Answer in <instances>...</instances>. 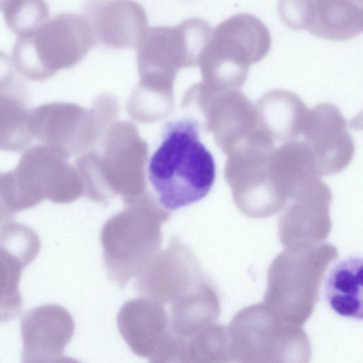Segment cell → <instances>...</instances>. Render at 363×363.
<instances>
[{"instance_id": "1", "label": "cell", "mask_w": 363, "mask_h": 363, "mask_svg": "<svg viewBox=\"0 0 363 363\" xmlns=\"http://www.w3.org/2000/svg\"><path fill=\"white\" fill-rule=\"evenodd\" d=\"M200 129L194 118L168 122L150 158L149 180L166 209L177 210L201 200L214 184V158L200 140Z\"/></svg>"}, {"instance_id": "2", "label": "cell", "mask_w": 363, "mask_h": 363, "mask_svg": "<svg viewBox=\"0 0 363 363\" xmlns=\"http://www.w3.org/2000/svg\"><path fill=\"white\" fill-rule=\"evenodd\" d=\"M287 247L270 266L263 303L284 321L301 326L314 310L323 276L337 252L328 244Z\"/></svg>"}, {"instance_id": "3", "label": "cell", "mask_w": 363, "mask_h": 363, "mask_svg": "<svg viewBox=\"0 0 363 363\" xmlns=\"http://www.w3.org/2000/svg\"><path fill=\"white\" fill-rule=\"evenodd\" d=\"M269 31L258 17L234 14L214 29L199 60L203 82L213 90L239 89L249 67L268 53Z\"/></svg>"}, {"instance_id": "4", "label": "cell", "mask_w": 363, "mask_h": 363, "mask_svg": "<svg viewBox=\"0 0 363 363\" xmlns=\"http://www.w3.org/2000/svg\"><path fill=\"white\" fill-rule=\"evenodd\" d=\"M228 328L235 363H310L311 346L301 326L287 323L263 303L243 308Z\"/></svg>"}, {"instance_id": "5", "label": "cell", "mask_w": 363, "mask_h": 363, "mask_svg": "<svg viewBox=\"0 0 363 363\" xmlns=\"http://www.w3.org/2000/svg\"><path fill=\"white\" fill-rule=\"evenodd\" d=\"M94 43L85 16L62 12L30 35L18 38L12 50V61L24 78L42 82L59 70L77 65Z\"/></svg>"}, {"instance_id": "6", "label": "cell", "mask_w": 363, "mask_h": 363, "mask_svg": "<svg viewBox=\"0 0 363 363\" xmlns=\"http://www.w3.org/2000/svg\"><path fill=\"white\" fill-rule=\"evenodd\" d=\"M118 111L116 99L107 94L89 110L74 103H46L28 110V128L33 139L67 160L99 143Z\"/></svg>"}, {"instance_id": "7", "label": "cell", "mask_w": 363, "mask_h": 363, "mask_svg": "<svg viewBox=\"0 0 363 363\" xmlns=\"http://www.w3.org/2000/svg\"><path fill=\"white\" fill-rule=\"evenodd\" d=\"M213 28L205 20L187 19L175 27L147 29L138 48L137 62L143 86L174 91L180 69L198 65Z\"/></svg>"}, {"instance_id": "8", "label": "cell", "mask_w": 363, "mask_h": 363, "mask_svg": "<svg viewBox=\"0 0 363 363\" xmlns=\"http://www.w3.org/2000/svg\"><path fill=\"white\" fill-rule=\"evenodd\" d=\"M10 172L17 212L33 208L45 199L55 203L72 202L82 193L74 167L42 144L26 149Z\"/></svg>"}, {"instance_id": "9", "label": "cell", "mask_w": 363, "mask_h": 363, "mask_svg": "<svg viewBox=\"0 0 363 363\" xmlns=\"http://www.w3.org/2000/svg\"><path fill=\"white\" fill-rule=\"evenodd\" d=\"M182 105L196 108L201 126L225 154L261 128L255 104L239 89L213 90L200 82L186 91Z\"/></svg>"}, {"instance_id": "10", "label": "cell", "mask_w": 363, "mask_h": 363, "mask_svg": "<svg viewBox=\"0 0 363 363\" xmlns=\"http://www.w3.org/2000/svg\"><path fill=\"white\" fill-rule=\"evenodd\" d=\"M282 21L327 39L346 40L362 30V1H281Z\"/></svg>"}, {"instance_id": "11", "label": "cell", "mask_w": 363, "mask_h": 363, "mask_svg": "<svg viewBox=\"0 0 363 363\" xmlns=\"http://www.w3.org/2000/svg\"><path fill=\"white\" fill-rule=\"evenodd\" d=\"M301 135L320 176L341 171L353 157L354 144L346 119L331 103H320L308 110Z\"/></svg>"}, {"instance_id": "12", "label": "cell", "mask_w": 363, "mask_h": 363, "mask_svg": "<svg viewBox=\"0 0 363 363\" xmlns=\"http://www.w3.org/2000/svg\"><path fill=\"white\" fill-rule=\"evenodd\" d=\"M72 316L58 304H44L27 311L21 321V363H49L63 353L73 337Z\"/></svg>"}, {"instance_id": "13", "label": "cell", "mask_w": 363, "mask_h": 363, "mask_svg": "<svg viewBox=\"0 0 363 363\" xmlns=\"http://www.w3.org/2000/svg\"><path fill=\"white\" fill-rule=\"evenodd\" d=\"M331 193L316 179L301 190L287 206L279 223L280 238L286 247L298 243H316L325 239L331 223L329 206Z\"/></svg>"}, {"instance_id": "14", "label": "cell", "mask_w": 363, "mask_h": 363, "mask_svg": "<svg viewBox=\"0 0 363 363\" xmlns=\"http://www.w3.org/2000/svg\"><path fill=\"white\" fill-rule=\"evenodd\" d=\"M120 334L137 356L148 358L171 333L164 307L147 298L126 301L117 315Z\"/></svg>"}, {"instance_id": "15", "label": "cell", "mask_w": 363, "mask_h": 363, "mask_svg": "<svg viewBox=\"0 0 363 363\" xmlns=\"http://www.w3.org/2000/svg\"><path fill=\"white\" fill-rule=\"evenodd\" d=\"M104 4H94L86 11L95 42L115 48L138 47L147 30L143 9L133 2Z\"/></svg>"}, {"instance_id": "16", "label": "cell", "mask_w": 363, "mask_h": 363, "mask_svg": "<svg viewBox=\"0 0 363 363\" xmlns=\"http://www.w3.org/2000/svg\"><path fill=\"white\" fill-rule=\"evenodd\" d=\"M170 303V330L186 340L216 323L220 313L218 294L211 283L203 277Z\"/></svg>"}, {"instance_id": "17", "label": "cell", "mask_w": 363, "mask_h": 363, "mask_svg": "<svg viewBox=\"0 0 363 363\" xmlns=\"http://www.w3.org/2000/svg\"><path fill=\"white\" fill-rule=\"evenodd\" d=\"M260 128L276 142L297 140L301 135L308 108L295 93L271 90L255 104Z\"/></svg>"}, {"instance_id": "18", "label": "cell", "mask_w": 363, "mask_h": 363, "mask_svg": "<svg viewBox=\"0 0 363 363\" xmlns=\"http://www.w3.org/2000/svg\"><path fill=\"white\" fill-rule=\"evenodd\" d=\"M362 260L349 257L335 264L325 280V296L339 315L362 320Z\"/></svg>"}, {"instance_id": "19", "label": "cell", "mask_w": 363, "mask_h": 363, "mask_svg": "<svg viewBox=\"0 0 363 363\" xmlns=\"http://www.w3.org/2000/svg\"><path fill=\"white\" fill-rule=\"evenodd\" d=\"M28 112L25 95H0V150L21 152L31 143Z\"/></svg>"}, {"instance_id": "20", "label": "cell", "mask_w": 363, "mask_h": 363, "mask_svg": "<svg viewBox=\"0 0 363 363\" xmlns=\"http://www.w3.org/2000/svg\"><path fill=\"white\" fill-rule=\"evenodd\" d=\"M191 363H233L228 328L214 323L186 340Z\"/></svg>"}, {"instance_id": "21", "label": "cell", "mask_w": 363, "mask_h": 363, "mask_svg": "<svg viewBox=\"0 0 363 363\" xmlns=\"http://www.w3.org/2000/svg\"><path fill=\"white\" fill-rule=\"evenodd\" d=\"M26 267L21 259L0 246V323L12 320L21 313L19 284Z\"/></svg>"}, {"instance_id": "22", "label": "cell", "mask_w": 363, "mask_h": 363, "mask_svg": "<svg viewBox=\"0 0 363 363\" xmlns=\"http://www.w3.org/2000/svg\"><path fill=\"white\" fill-rule=\"evenodd\" d=\"M6 26L18 38L30 35L49 19V7L43 1H0Z\"/></svg>"}, {"instance_id": "23", "label": "cell", "mask_w": 363, "mask_h": 363, "mask_svg": "<svg viewBox=\"0 0 363 363\" xmlns=\"http://www.w3.org/2000/svg\"><path fill=\"white\" fill-rule=\"evenodd\" d=\"M0 246L28 266L40 250V240L38 234L31 228L11 220L0 228Z\"/></svg>"}, {"instance_id": "24", "label": "cell", "mask_w": 363, "mask_h": 363, "mask_svg": "<svg viewBox=\"0 0 363 363\" xmlns=\"http://www.w3.org/2000/svg\"><path fill=\"white\" fill-rule=\"evenodd\" d=\"M149 363H191L186 339L171 333L148 357Z\"/></svg>"}, {"instance_id": "25", "label": "cell", "mask_w": 363, "mask_h": 363, "mask_svg": "<svg viewBox=\"0 0 363 363\" xmlns=\"http://www.w3.org/2000/svg\"><path fill=\"white\" fill-rule=\"evenodd\" d=\"M12 59L0 50V95L17 94L26 95L23 84L14 70Z\"/></svg>"}, {"instance_id": "26", "label": "cell", "mask_w": 363, "mask_h": 363, "mask_svg": "<svg viewBox=\"0 0 363 363\" xmlns=\"http://www.w3.org/2000/svg\"><path fill=\"white\" fill-rule=\"evenodd\" d=\"M16 213L8 189L6 172H0V227L11 221Z\"/></svg>"}, {"instance_id": "27", "label": "cell", "mask_w": 363, "mask_h": 363, "mask_svg": "<svg viewBox=\"0 0 363 363\" xmlns=\"http://www.w3.org/2000/svg\"><path fill=\"white\" fill-rule=\"evenodd\" d=\"M49 363H82V362L75 358L72 357L60 355V357L54 359Z\"/></svg>"}]
</instances>
